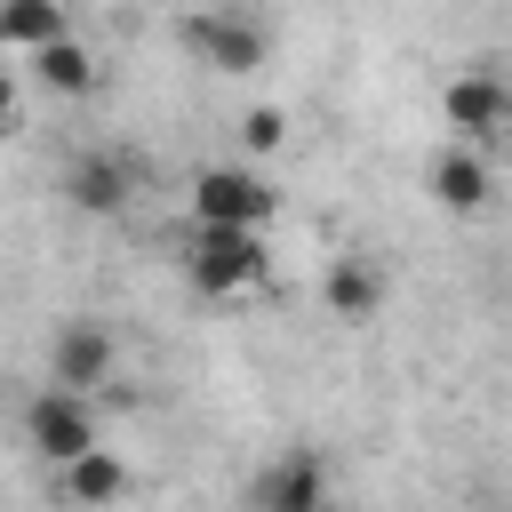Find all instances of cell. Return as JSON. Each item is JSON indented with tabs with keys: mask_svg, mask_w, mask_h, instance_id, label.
<instances>
[{
	"mask_svg": "<svg viewBox=\"0 0 512 512\" xmlns=\"http://www.w3.org/2000/svg\"><path fill=\"white\" fill-rule=\"evenodd\" d=\"M264 224H200L192 216V232H184V272H192V288L200 296H248L256 280H264Z\"/></svg>",
	"mask_w": 512,
	"mask_h": 512,
	"instance_id": "1",
	"label": "cell"
},
{
	"mask_svg": "<svg viewBox=\"0 0 512 512\" xmlns=\"http://www.w3.org/2000/svg\"><path fill=\"white\" fill-rule=\"evenodd\" d=\"M24 448L56 472V464H72V456H88L96 448V408H88V392H72V384H40L32 400H24Z\"/></svg>",
	"mask_w": 512,
	"mask_h": 512,
	"instance_id": "2",
	"label": "cell"
},
{
	"mask_svg": "<svg viewBox=\"0 0 512 512\" xmlns=\"http://www.w3.org/2000/svg\"><path fill=\"white\" fill-rule=\"evenodd\" d=\"M176 32H184V48H192L208 72H224V80H240V72H256V64L272 56V40H264L248 16H224V8H192Z\"/></svg>",
	"mask_w": 512,
	"mask_h": 512,
	"instance_id": "3",
	"label": "cell"
},
{
	"mask_svg": "<svg viewBox=\"0 0 512 512\" xmlns=\"http://www.w3.org/2000/svg\"><path fill=\"white\" fill-rule=\"evenodd\" d=\"M272 184L256 168H200L192 176V216L200 224H272Z\"/></svg>",
	"mask_w": 512,
	"mask_h": 512,
	"instance_id": "4",
	"label": "cell"
},
{
	"mask_svg": "<svg viewBox=\"0 0 512 512\" xmlns=\"http://www.w3.org/2000/svg\"><path fill=\"white\" fill-rule=\"evenodd\" d=\"M112 368H120V344H112V328L104 320H64L56 336H48V376L56 384H72V392H96V384H112Z\"/></svg>",
	"mask_w": 512,
	"mask_h": 512,
	"instance_id": "5",
	"label": "cell"
},
{
	"mask_svg": "<svg viewBox=\"0 0 512 512\" xmlns=\"http://www.w3.org/2000/svg\"><path fill=\"white\" fill-rule=\"evenodd\" d=\"M56 192H64V208H80V216H120L128 192H136V160H128V152H80V160H64Z\"/></svg>",
	"mask_w": 512,
	"mask_h": 512,
	"instance_id": "6",
	"label": "cell"
},
{
	"mask_svg": "<svg viewBox=\"0 0 512 512\" xmlns=\"http://www.w3.org/2000/svg\"><path fill=\"white\" fill-rule=\"evenodd\" d=\"M440 120H448L464 144H480V136H504V80H496L488 64L456 72V80L440 88Z\"/></svg>",
	"mask_w": 512,
	"mask_h": 512,
	"instance_id": "7",
	"label": "cell"
},
{
	"mask_svg": "<svg viewBox=\"0 0 512 512\" xmlns=\"http://www.w3.org/2000/svg\"><path fill=\"white\" fill-rule=\"evenodd\" d=\"M320 296H328V312H336L344 328H368V320L384 312V296H392V272H384L376 256H336L328 280H320Z\"/></svg>",
	"mask_w": 512,
	"mask_h": 512,
	"instance_id": "8",
	"label": "cell"
},
{
	"mask_svg": "<svg viewBox=\"0 0 512 512\" xmlns=\"http://www.w3.org/2000/svg\"><path fill=\"white\" fill-rule=\"evenodd\" d=\"M248 496H256L264 512H320V504H328V464H320L312 448H296V456L264 464V472L248 480Z\"/></svg>",
	"mask_w": 512,
	"mask_h": 512,
	"instance_id": "9",
	"label": "cell"
},
{
	"mask_svg": "<svg viewBox=\"0 0 512 512\" xmlns=\"http://www.w3.org/2000/svg\"><path fill=\"white\" fill-rule=\"evenodd\" d=\"M424 184H432V200L448 208V216H480L488 208V160L456 136V144H440L432 152V168H424Z\"/></svg>",
	"mask_w": 512,
	"mask_h": 512,
	"instance_id": "10",
	"label": "cell"
},
{
	"mask_svg": "<svg viewBox=\"0 0 512 512\" xmlns=\"http://www.w3.org/2000/svg\"><path fill=\"white\" fill-rule=\"evenodd\" d=\"M56 496H72V504H112V496H128V464L96 440L88 456H72V464H56Z\"/></svg>",
	"mask_w": 512,
	"mask_h": 512,
	"instance_id": "11",
	"label": "cell"
},
{
	"mask_svg": "<svg viewBox=\"0 0 512 512\" xmlns=\"http://www.w3.org/2000/svg\"><path fill=\"white\" fill-rule=\"evenodd\" d=\"M64 32H72V24H64V0H0V48L32 56V48L64 40Z\"/></svg>",
	"mask_w": 512,
	"mask_h": 512,
	"instance_id": "12",
	"label": "cell"
},
{
	"mask_svg": "<svg viewBox=\"0 0 512 512\" xmlns=\"http://www.w3.org/2000/svg\"><path fill=\"white\" fill-rule=\"evenodd\" d=\"M32 80L48 88V96H88L96 88V56L64 32V40H48V48H32Z\"/></svg>",
	"mask_w": 512,
	"mask_h": 512,
	"instance_id": "13",
	"label": "cell"
},
{
	"mask_svg": "<svg viewBox=\"0 0 512 512\" xmlns=\"http://www.w3.org/2000/svg\"><path fill=\"white\" fill-rule=\"evenodd\" d=\"M240 144H248V152H280V144H288V112H280V104H248V112H240Z\"/></svg>",
	"mask_w": 512,
	"mask_h": 512,
	"instance_id": "14",
	"label": "cell"
},
{
	"mask_svg": "<svg viewBox=\"0 0 512 512\" xmlns=\"http://www.w3.org/2000/svg\"><path fill=\"white\" fill-rule=\"evenodd\" d=\"M16 128H24V112H16V80L0 72V136H16Z\"/></svg>",
	"mask_w": 512,
	"mask_h": 512,
	"instance_id": "15",
	"label": "cell"
},
{
	"mask_svg": "<svg viewBox=\"0 0 512 512\" xmlns=\"http://www.w3.org/2000/svg\"><path fill=\"white\" fill-rule=\"evenodd\" d=\"M504 136H512V80H504Z\"/></svg>",
	"mask_w": 512,
	"mask_h": 512,
	"instance_id": "16",
	"label": "cell"
}]
</instances>
